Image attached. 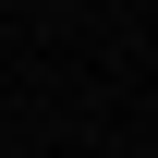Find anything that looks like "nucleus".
I'll return each mask as SVG.
<instances>
[]
</instances>
